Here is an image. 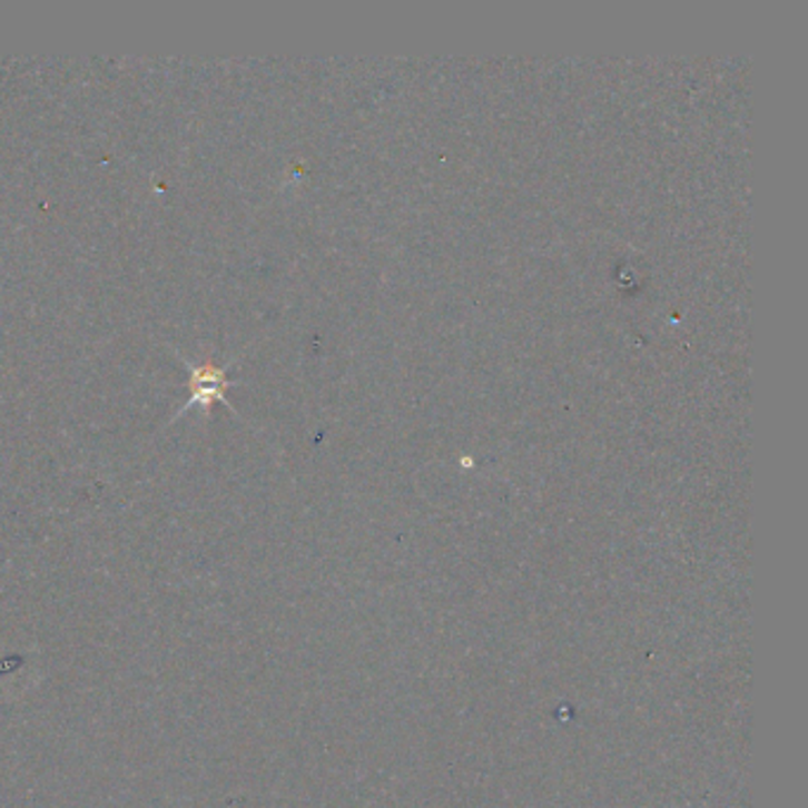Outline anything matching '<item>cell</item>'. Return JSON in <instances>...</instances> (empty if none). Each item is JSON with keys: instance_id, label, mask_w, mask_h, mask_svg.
<instances>
[{"instance_id": "obj_1", "label": "cell", "mask_w": 808, "mask_h": 808, "mask_svg": "<svg viewBox=\"0 0 808 808\" xmlns=\"http://www.w3.org/2000/svg\"><path fill=\"white\" fill-rule=\"evenodd\" d=\"M186 365L190 367V401L183 406V411H188L193 406H211L214 401L228 403L226 401V390L230 387L228 365H224V367L214 365V363L190 365L188 361H186Z\"/></svg>"}]
</instances>
